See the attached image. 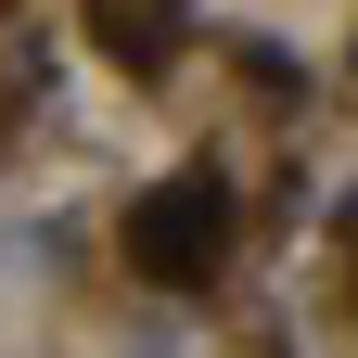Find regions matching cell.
Returning a JSON list of instances; mask_svg holds the SVG:
<instances>
[{
	"label": "cell",
	"instance_id": "1",
	"mask_svg": "<svg viewBox=\"0 0 358 358\" xmlns=\"http://www.w3.org/2000/svg\"><path fill=\"white\" fill-rule=\"evenodd\" d=\"M217 231H231V205H217V179H179V192H154L141 217H128V256L154 268V282H179V268H205Z\"/></svg>",
	"mask_w": 358,
	"mask_h": 358
}]
</instances>
